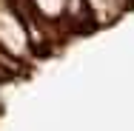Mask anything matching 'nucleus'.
Wrapping results in <instances>:
<instances>
[{"mask_svg": "<svg viewBox=\"0 0 134 131\" xmlns=\"http://www.w3.org/2000/svg\"><path fill=\"white\" fill-rule=\"evenodd\" d=\"M120 3L123 0H86V9H88V17L94 23H103L120 12Z\"/></svg>", "mask_w": 134, "mask_h": 131, "instance_id": "nucleus-1", "label": "nucleus"}]
</instances>
